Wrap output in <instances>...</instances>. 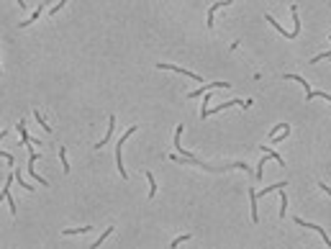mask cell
I'll list each match as a JSON object with an SVG mask.
<instances>
[{
    "instance_id": "277c9868",
    "label": "cell",
    "mask_w": 331,
    "mask_h": 249,
    "mask_svg": "<svg viewBox=\"0 0 331 249\" xmlns=\"http://www.w3.org/2000/svg\"><path fill=\"white\" fill-rule=\"evenodd\" d=\"M249 211H252V221L257 224L260 221V198H257L254 188H249Z\"/></svg>"
},
{
    "instance_id": "7a4b0ae2",
    "label": "cell",
    "mask_w": 331,
    "mask_h": 249,
    "mask_svg": "<svg viewBox=\"0 0 331 249\" xmlns=\"http://www.w3.org/2000/svg\"><path fill=\"white\" fill-rule=\"evenodd\" d=\"M296 224H298V226H303V229H313V231H318V234H321V239H323V244L331 249V236L326 234V229H321V226H316V224H308V221H303V219H298V216H296Z\"/></svg>"
},
{
    "instance_id": "e0dca14e",
    "label": "cell",
    "mask_w": 331,
    "mask_h": 249,
    "mask_svg": "<svg viewBox=\"0 0 331 249\" xmlns=\"http://www.w3.org/2000/svg\"><path fill=\"white\" fill-rule=\"evenodd\" d=\"M287 126H290V123H277V126H272V129H270V141H272V139H275L280 131H285Z\"/></svg>"
},
{
    "instance_id": "9a60e30c",
    "label": "cell",
    "mask_w": 331,
    "mask_h": 249,
    "mask_svg": "<svg viewBox=\"0 0 331 249\" xmlns=\"http://www.w3.org/2000/svg\"><path fill=\"white\" fill-rule=\"evenodd\" d=\"M41 13H44V3H41V6H39V8H36V11H33L31 16H28V21H26V23H21V28H23V26H28V23H33V21H36V18L41 16Z\"/></svg>"
},
{
    "instance_id": "5bb4252c",
    "label": "cell",
    "mask_w": 331,
    "mask_h": 249,
    "mask_svg": "<svg viewBox=\"0 0 331 249\" xmlns=\"http://www.w3.org/2000/svg\"><path fill=\"white\" fill-rule=\"evenodd\" d=\"M88 231H93V226H80V229H62V234H64V236H69V234H88Z\"/></svg>"
},
{
    "instance_id": "7402d4cb",
    "label": "cell",
    "mask_w": 331,
    "mask_h": 249,
    "mask_svg": "<svg viewBox=\"0 0 331 249\" xmlns=\"http://www.w3.org/2000/svg\"><path fill=\"white\" fill-rule=\"evenodd\" d=\"M321 59H331V52H323V54H316V57L311 59V64H316V62H321Z\"/></svg>"
},
{
    "instance_id": "9c48e42d",
    "label": "cell",
    "mask_w": 331,
    "mask_h": 249,
    "mask_svg": "<svg viewBox=\"0 0 331 249\" xmlns=\"http://www.w3.org/2000/svg\"><path fill=\"white\" fill-rule=\"evenodd\" d=\"M265 21H267V23H270L272 28H277V31H280L282 36H287V39H296V33H293V31H285V28H282V26H280V23H277V21H275V18L270 16V13H265Z\"/></svg>"
},
{
    "instance_id": "30bf717a",
    "label": "cell",
    "mask_w": 331,
    "mask_h": 249,
    "mask_svg": "<svg viewBox=\"0 0 331 249\" xmlns=\"http://www.w3.org/2000/svg\"><path fill=\"white\" fill-rule=\"evenodd\" d=\"M224 6H229V3H213L211 8H208V31L213 28V16L218 13V8H224Z\"/></svg>"
},
{
    "instance_id": "2e32d148",
    "label": "cell",
    "mask_w": 331,
    "mask_h": 249,
    "mask_svg": "<svg viewBox=\"0 0 331 249\" xmlns=\"http://www.w3.org/2000/svg\"><path fill=\"white\" fill-rule=\"evenodd\" d=\"M59 159H62V167H64V172H69V159H67V147H59Z\"/></svg>"
},
{
    "instance_id": "d6986e66",
    "label": "cell",
    "mask_w": 331,
    "mask_h": 249,
    "mask_svg": "<svg viewBox=\"0 0 331 249\" xmlns=\"http://www.w3.org/2000/svg\"><path fill=\"white\" fill-rule=\"evenodd\" d=\"M190 239V234H185V236H177V239H172V244H170V249H177L180 244H185Z\"/></svg>"
},
{
    "instance_id": "5b68a950",
    "label": "cell",
    "mask_w": 331,
    "mask_h": 249,
    "mask_svg": "<svg viewBox=\"0 0 331 249\" xmlns=\"http://www.w3.org/2000/svg\"><path fill=\"white\" fill-rule=\"evenodd\" d=\"M159 69H172V72H177V75H188V77H193V80H198L200 85H203V77L200 75H195V72H190V69H185V67H177V64H157Z\"/></svg>"
},
{
    "instance_id": "6da1fadb",
    "label": "cell",
    "mask_w": 331,
    "mask_h": 249,
    "mask_svg": "<svg viewBox=\"0 0 331 249\" xmlns=\"http://www.w3.org/2000/svg\"><path fill=\"white\" fill-rule=\"evenodd\" d=\"M136 129H139V126H129V131H126V134H123V136L118 139V147H116V164H118V175H121L123 180L129 177V172H126V164H123V147H126V139H129L131 134H136Z\"/></svg>"
},
{
    "instance_id": "7c38bea8",
    "label": "cell",
    "mask_w": 331,
    "mask_h": 249,
    "mask_svg": "<svg viewBox=\"0 0 331 249\" xmlns=\"http://www.w3.org/2000/svg\"><path fill=\"white\" fill-rule=\"evenodd\" d=\"M285 216H287V193L280 190V219H285Z\"/></svg>"
},
{
    "instance_id": "8fae6325",
    "label": "cell",
    "mask_w": 331,
    "mask_h": 249,
    "mask_svg": "<svg viewBox=\"0 0 331 249\" xmlns=\"http://www.w3.org/2000/svg\"><path fill=\"white\" fill-rule=\"evenodd\" d=\"M111 234H113V226H108V229H105V231H103V234H100V236H98V239H95V241H93L88 249H98V246H100V244H103V241H105Z\"/></svg>"
},
{
    "instance_id": "ffe728a7",
    "label": "cell",
    "mask_w": 331,
    "mask_h": 249,
    "mask_svg": "<svg viewBox=\"0 0 331 249\" xmlns=\"http://www.w3.org/2000/svg\"><path fill=\"white\" fill-rule=\"evenodd\" d=\"M287 136H290V126H287V129H285V131H280V134H277V136H275V139H272V141H275V144H280V141H285V139H287Z\"/></svg>"
},
{
    "instance_id": "ba28073f",
    "label": "cell",
    "mask_w": 331,
    "mask_h": 249,
    "mask_svg": "<svg viewBox=\"0 0 331 249\" xmlns=\"http://www.w3.org/2000/svg\"><path fill=\"white\" fill-rule=\"evenodd\" d=\"M113 126H116V116H111V118H108V129H105V136H103V139L95 144V149H103V147L108 144V139H111V134H113Z\"/></svg>"
},
{
    "instance_id": "cb8c5ba5",
    "label": "cell",
    "mask_w": 331,
    "mask_h": 249,
    "mask_svg": "<svg viewBox=\"0 0 331 249\" xmlns=\"http://www.w3.org/2000/svg\"><path fill=\"white\" fill-rule=\"evenodd\" d=\"M328 41H331V33H328Z\"/></svg>"
},
{
    "instance_id": "3957f363",
    "label": "cell",
    "mask_w": 331,
    "mask_h": 249,
    "mask_svg": "<svg viewBox=\"0 0 331 249\" xmlns=\"http://www.w3.org/2000/svg\"><path fill=\"white\" fill-rule=\"evenodd\" d=\"M213 88H229V82H203V88L188 93V98H198V95H205V93H211Z\"/></svg>"
},
{
    "instance_id": "4fadbf2b",
    "label": "cell",
    "mask_w": 331,
    "mask_h": 249,
    "mask_svg": "<svg viewBox=\"0 0 331 249\" xmlns=\"http://www.w3.org/2000/svg\"><path fill=\"white\" fill-rule=\"evenodd\" d=\"M146 183H149V198H154L157 195V180H154V175L146 170Z\"/></svg>"
},
{
    "instance_id": "8992f818",
    "label": "cell",
    "mask_w": 331,
    "mask_h": 249,
    "mask_svg": "<svg viewBox=\"0 0 331 249\" xmlns=\"http://www.w3.org/2000/svg\"><path fill=\"white\" fill-rule=\"evenodd\" d=\"M16 129H18V134H21V139H23V147H26V144H33V147L41 144L39 139H31V136H28V131H26V121H18V126H16Z\"/></svg>"
},
{
    "instance_id": "603a6c76",
    "label": "cell",
    "mask_w": 331,
    "mask_h": 249,
    "mask_svg": "<svg viewBox=\"0 0 331 249\" xmlns=\"http://www.w3.org/2000/svg\"><path fill=\"white\" fill-rule=\"evenodd\" d=\"M318 188H321V190H323V193H326V195H331V188H328V185H326V183H318Z\"/></svg>"
},
{
    "instance_id": "44dd1931",
    "label": "cell",
    "mask_w": 331,
    "mask_h": 249,
    "mask_svg": "<svg viewBox=\"0 0 331 249\" xmlns=\"http://www.w3.org/2000/svg\"><path fill=\"white\" fill-rule=\"evenodd\" d=\"M313 98H323V100H328V103H331V95H328V93H321V90H313L311 100H313Z\"/></svg>"
},
{
    "instance_id": "ac0fdd59",
    "label": "cell",
    "mask_w": 331,
    "mask_h": 249,
    "mask_svg": "<svg viewBox=\"0 0 331 249\" xmlns=\"http://www.w3.org/2000/svg\"><path fill=\"white\" fill-rule=\"evenodd\" d=\"M33 118H36V121H39V123H41V129H44V131H52V126H49V123H47V121H44V116H41V113H39V111H33Z\"/></svg>"
},
{
    "instance_id": "52a82bcc",
    "label": "cell",
    "mask_w": 331,
    "mask_h": 249,
    "mask_svg": "<svg viewBox=\"0 0 331 249\" xmlns=\"http://www.w3.org/2000/svg\"><path fill=\"white\" fill-rule=\"evenodd\" d=\"M285 80H296L298 82V85H303V90H306V100H311V95H313V90H311V85H308V82L301 77V75H282Z\"/></svg>"
}]
</instances>
